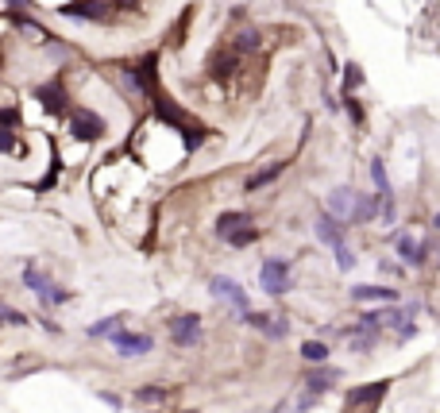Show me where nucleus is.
Listing matches in <instances>:
<instances>
[{
	"mask_svg": "<svg viewBox=\"0 0 440 413\" xmlns=\"http://www.w3.org/2000/svg\"><path fill=\"white\" fill-rule=\"evenodd\" d=\"M344 340H348V344L356 347V352H371L374 340H379V332L367 329V324H351V329H344Z\"/></svg>",
	"mask_w": 440,
	"mask_h": 413,
	"instance_id": "f8f14e48",
	"label": "nucleus"
},
{
	"mask_svg": "<svg viewBox=\"0 0 440 413\" xmlns=\"http://www.w3.org/2000/svg\"><path fill=\"white\" fill-rule=\"evenodd\" d=\"M317 240L328 243V248H344V224L336 220V216L321 213L317 216Z\"/></svg>",
	"mask_w": 440,
	"mask_h": 413,
	"instance_id": "1a4fd4ad",
	"label": "nucleus"
},
{
	"mask_svg": "<svg viewBox=\"0 0 440 413\" xmlns=\"http://www.w3.org/2000/svg\"><path fill=\"white\" fill-rule=\"evenodd\" d=\"M328 216H336V220L348 228V224L371 220L374 216V201H367L363 193H356V190H336L333 201H328Z\"/></svg>",
	"mask_w": 440,
	"mask_h": 413,
	"instance_id": "f257e3e1",
	"label": "nucleus"
},
{
	"mask_svg": "<svg viewBox=\"0 0 440 413\" xmlns=\"http://www.w3.org/2000/svg\"><path fill=\"white\" fill-rule=\"evenodd\" d=\"M70 132H74L82 143H93V140L105 135V120L93 116V112H85V108H70Z\"/></svg>",
	"mask_w": 440,
	"mask_h": 413,
	"instance_id": "7ed1b4c3",
	"label": "nucleus"
},
{
	"mask_svg": "<svg viewBox=\"0 0 440 413\" xmlns=\"http://www.w3.org/2000/svg\"><path fill=\"white\" fill-rule=\"evenodd\" d=\"M12 151H20L16 135H12V132H4V128H0V155H12Z\"/></svg>",
	"mask_w": 440,
	"mask_h": 413,
	"instance_id": "a878e982",
	"label": "nucleus"
},
{
	"mask_svg": "<svg viewBox=\"0 0 440 413\" xmlns=\"http://www.w3.org/2000/svg\"><path fill=\"white\" fill-rule=\"evenodd\" d=\"M286 166H290V163H286V158H278V163L263 166V170H259V174H251L248 182H243V193H255V190H263V186H266V182H274V178H278V174H282Z\"/></svg>",
	"mask_w": 440,
	"mask_h": 413,
	"instance_id": "9b49d317",
	"label": "nucleus"
},
{
	"mask_svg": "<svg viewBox=\"0 0 440 413\" xmlns=\"http://www.w3.org/2000/svg\"><path fill=\"white\" fill-rule=\"evenodd\" d=\"M348 85H351V89H356V85H363V74H359V66H356V62L348 66Z\"/></svg>",
	"mask_w": 440,
	"mask_h": 413,
	"instance_id": "bb28decb",
	"label": "nucleus"
},
{
	"mask_svg": "<svg viewBox=\"0 0 440 413\" xmlns=\"http://www.w3.org/2000/svg\"><path fill=\"white\" fill-rule=\"evenodd\" d=\"M398 255L406 266H425L429 259V243H417L414 236H398Z\"/></svg>",
	"mask_w": 440,
	"mask_h": 413,
	"instance_id": "9d476101",
	"label": "nucleus"
},
{
	"mask_svg": "<svg viewBox=\"0 0 440 413\" xmlns=\"http://www.w3.org/2000/svg\"><path fill=\"white\" fill-rule=\"evenodd\" d=\"M112 344H116L120 356H147L151 347H155V340L147 336V332H112Z\"/></svg>",
	"mask_w": 440,
	"mask_h": 413,
	"instance_id": "423d86ee",
	"label": "nucleus"
},
{
	"mask_svg": "<svg viewBox=\"0 0 440 413\" xmlns=\"http://www.w3.org/2000/svg\"><path fill=\"white\" fill-rule=\"evenodd\" d=\"M243 321L251 324V329H259V332H266L271 340H282L286 332H290V324H286V317H278V313H243Z\"/></svg>",
	"mask_w": 440,
	"mask_h": 413,
	"instance_id": "6e6552de",
	"label": "nucleus"
},
{
	"mask_svg": "<svg viewBox=\"0 0 440 413\" xmlns=\"http://www.w3.org/2000/svg\"><path fill=\"white\" fill-rule=\"evenodd\" d=\"M301 359H309V363H324V359H328V347H324L321 340H305V344H301Z\"/></svg>",
	"mask_w": 440,
	"mask_h": 413,
	"instance_id": "412c9836",
	"label": "nucleus"
},
{
	"mask_svg": "<svg viewBox=\"0 0 440 413\" xmlns=\"http://www.w3.org/2000/svg\"><path fill=\"white\" fill-rule=\"evenodd\" d=\"M135 402H167V390L162 386H139L135 390Z\"/></svg>",
	"mask_w": 440,
	"mask_h": 413,
	"instance_id": "5701e85b",
	"label": "nucleus"
},
{
	"mask_svg": "<svg viewBox=\"0 0 440 413\" xmlns=\"http://www.w3.org/2000/svg\"><path fill=\"white\" fill-rule=\"evenodd\" d=\"M16 27H20V31H24L31 43H47V39H50V35H47V27L31 24V20H16Z\"/></svg>",
	"mask_w": 440,
	"mask_h": 413,
	"instance_id": "4be33fe9",
	"label": "nucleus"
},
{
	"mask_svg": "<svg viewBox=\"0 0 440 413\" xmlns=\"http://www.w3.org/2000/svg\"><path fill=\"white\" fill-rule=\"evenodd\" d=\"M386 394V382H371V386H356L348 390V405H363V402H379Z\"/></svg>",
	"mask_w": 440,
	"mask_h": 413,
	"instance_id": "2eb2a0df",
	"label": "nucleus"
},
{
	"mask_svg": "<svg viewBox=\"0 0 440 413\" xmlns=\"http://www.w3.org/2000/svg\"><path fill=\"white\" fill-rule=\"evenodd\" d=\"M190 413H197V410H190Z\"/></svg>",
	"mask_w": 440,
	"mask_h": 413,
	"instance_id": "c756f323",
	"label": "nucleus"
},
{
	"mask_svg": "<svg viewBox=\"0 0 440 413\" xmlns=\"http://www.w3.org/2000/svg\"><path fill=\"white\" fill-rule=\"evenodd\" d=\"M248 220H251V216L240 213V209H236V213H220V220H216V232H220V236H228L232 228H240V224H248Z\"/></svg>",
	"mask_w": 440,
	"mask_h": 413,
	"instance_id": "aec40b11",
	"label": "nucleus"
},
{
	"mask_svg": "<svg viewBox=\"0 0 440 413\" xmlns=\"http://www.w3.org/2000/svg\"><path fill=\"white\" fill-rule=\"evenodd\" d=\"M236 47H240L243 54H248V50H259V31H251V27L240 31V43H236Z\"/></svg>",
	"mask_w": 440,
	"mask_h": 413,
	"instance_id": "b1692460",
	"label": "nucleus"
},
{
	"mask_svg": "<svg viewBox=\"0 0 440 413\" xmlns=\"http://www.w3.org/2000/svg\"><path fill=\"white\" fill-rule=\"evenodd\" d=\"M24 282H27V290H35V294H39V301H50V278L43 271L27 266V271H24Z\"/></svg>",
	"mask_w": 440,
	"mask_h": 413,
	"instance_id": "f3484780",
	"label": "nucleus"
},
{
	"mask_svg": "<svg viewBox=\"0 0 440 413\" xmlns=\"http://www.w3.org/2000/svg\"><path fill=\"white\" fill-rule=\"evenodd\" d=\"M35 97H39L50 112H66V93H62L59 82H54V85H39V89H35Z\"/></svg>",
	"mask_w": 440,
	"mask_h": 413,
	"instance_id": "ddd939ff",
	"label": "nucleus"
},
{
	"mask_svg": "<svg viewBox=\"0 0 440 413\" xmlns=\"http://www.w3.org/2000/svg\"><path fill=\"white\" fill-rule=\"evenodd\" d=\"M170 336H174L178 347H193V344H197V336H201V317L197 313L174 317V324H170Z\"/></svg>",
	"mask_w": 440,
	"mask_h": 413,
	"instance_id": "0eeeda50",
	"label": "nucleus"
},
{
	"mask_svg": "<svg viewBox=\"0 0 440 413\" xmlns=\"http://www.w3.org/2000/svg\"><path fill=\"white\" fill-rule=\"evenodd\" d=\"M336 266H340V271H351V266H356V255L348 251V243H344V248H336Z\"/></svg>",
	"mask_w": 440,
	"mask_h": 413,
	"instance_id": "393cba45",
	"label": "nucleus"
},
{
	"mask_svg": "<svg viewBox=\"0 0 440 413\" xmlns=\"http://www.w3.org/2000/svg\"><path fill=\"white\" fill-rule=\"evenodd\" d=\"M351 298L356 301H398V294H394L390 286H356Z\"/></svg>",
	"mask_w": 440,
	"mask_h": 413,
	"instance_id": "4468645a",
	"label": "nucleus"
},
{
	"mask_svg": "<svg viewBox=\"0 0 440 413\" xmlns=\"http://www.w3.org/2000/svg\"><path fill=\"white\" fill-rule=\"evenodd\" d=\"M59 12H62V16H70V20H89V24H100V20L108 16V4H105V0H66Z\"/></svg>",
	"mask_w": 440,
	"mask_h": 413,
	"instance_id": "39448f33",
	"label": "nucleus"
},
{
	"mask_svg": "<svg viewBox=\"0 0 440 413\" xmlns=\"http://www.w3.org/2000/svg\"><path fill=\"white\" fill-rule=\"evenodd\" d=\"M371 178H374V190H379V201H382V205H394V201H390V178H386V166H382V158H374V163H371Z\"/></svg>",
	"mask_w": 440,
	"mask_h": 413,
	"instance_id": "dca6fc26",
	"label": "nucleus"
},
{
	"mask_svg": "<svg viewBox=\"0 0 440 413\" xmlns=\"http://www.w3.org/2000/svg\"><path fill=\"white\" fill-rule=\"evenodd\" d=\"M344 100H348V112H351V120H356V124H363V108H359L351 97H344Z\"/></svg>",
	"mask_w": 440,
	"mask_h": 413,
	"instance_id": "cd10ccee",
	"label": "nucleus"
},
{
	"mask_svg": "<svg viewBox=\"0 0 440 413\" xmlns=\"http://www.w3.org/2000/svg\"><path fill=\"white\" fill-rule=\"evenodd\" d=\"M259 282H263V290L271 298H282L286 290H290V266H286V259H266L263 271H259Z\"/></svg>",
	"mask_w": 440,
	"mask_h": 413,
	"instance_id": "f03ea898",
	"label": "nucleus"
},
{
	"mask_svg": "<svg viewBox=\"0 0 440 413\" xmlns=\"http://www.w3.org/2000/svg\"><path fill=\"white\" fill-rule=\"evenodd\" d=\"M120 329H124V317H108V321L89 324V336L100 340V336H112V332H120Z\"/></svg>",
	"mask_w": 440,
	"mask_h": 413,
	"instance_id": "6ab92c4d",
	"label": "nucleus"
},
{
	"mask_svg": "<svg viewBox=\"0 0 440 413\" xmlns=\"http://www.w3.org/2000/svg\"><path fill=\"white\" fill-rule=\"evenodd\" d=\"M108 4H112V8H135L139 0H108Z\"/></svg>",
	"mask_w": 440,
	"mask_h": 413,
	"instance_id": "c85d7f7f",
	"label": "nucleus"
},
{
	"mask_svg": "<svg viewBox=\"0 0 440 413\" xmlns=\"http://www.w3.org/2000/svg\"><path fill=\"white\" fill-rule=\"evenodd\" d=\"M208 294L220 298V301H228L236 313H248V294H243V286H236L232 278H225V274H216V278L208 282Z\"/></svg>",
	"mask_w": 440,
	"mask_h": 413,
	"instance_id": "20e7f679",
	"label": "nucleus"
},
{
	"mask_svg": "<svg viewBox=\"0 0 440 413\" xmlns=\"http://www.w3.org/2000/svg\"><path fill=\"white\" fill-rule=\"evenodd\" d=\"M225 240L232 243V248H248V243H255V240H259V228L248 220V224H240V228H232V232H228Z\"/></svg>",
	"mask_w": 440,
	"mask_h": 413,
	"instance_id": "a211bd4d",
	"label": "nucleus"
}]
</instances>
